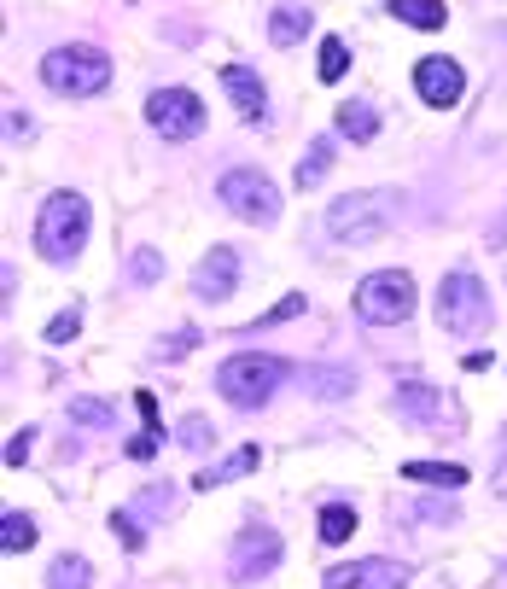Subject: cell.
<instances>
[{
	"mask_svg": "<svg viewBox=\"0 0 507 589\" xmlns=\"http://www.w3.org/2000/svg\"><path fill=\"white\" fill-rule=\"evenodd\" d=\"M30 432H18V438H12V444H6V467H24V461H30Z\"/></svg>",
	"mask_w": 507,
	"mask_h": 589,
	"instance_id": "e575fe53",
	"label": "cell"
},
{
	"mask_svg": "<svg viewBox=\"0 0 507 589\" xmlns=\"http://www.w3.org/2000/svg\"><path fill=\"white\" fill-rule=\"evenodd\" d=\"M292 315H304V292H286V298H280V304H274V310L263 315V321H257V327H274V321H292ZM257 327H251V333H257Z\"/></svg>",
	"mask_w": 507,
	"mask_h": 589,
	"instance_id": "f1b7e54d",
	"label": "cell"
},
{
	"mask_svg": "<svg viewBox=\"0 0 507 589\" xmlns=\"http://www.w3.org/2000/svg\"><path fill=\"white\" fill-rule=\"evenodd\" d=\"M129 269H135V280H140V286H152V280L164 275V257H158L152 245H140V251H135V263H129Z\"/></svg>",
	"mask_w": 507,
	"mask_h": 589,
	"instance_id": "4316f807",
	"label": "cell"
},
{
	"mask_svg": "<svg viewBox=\"0 0 507 589\" xmlns=\"http://www.w3.org/2000/svg\"><path fill=\"white\" fill-rule=\"evenodd\" d=\"M438 321L449 333H484L490 327V286L473 269H455L438 286Z\"/></svg>",
	"mask_w": 507,
	"mask_h": 589,
	"instance_id": "277c9868",
	"label": "cell"
},
{
	"mask_svg": "<svg viewBox=\"0 0 507 589\" xmlns=\"http://www.w3.org/2000/svg\"><path fill=\"white\" fill-rule=\"evenodd\" d=\"M338 135H350L356 146H368V140L379 135V111H373L368 100H344L338 105Z\"/></svg>",
	"mask_w": 507,
	"mask_h": 589,
	"instance_id": "ac0fdd59",
	"label": "cell"
},
{
	"mask_svg": "<svg viewBox=\"0 0 507 589\" xmlns=\"http://www.w3.org/2000/svg\"><path fill=\"white\" fill-rule=\"evenodd\" d=\"M0 549H6V555L35 549V520H30V514H18V508H12V514L0 520Z\"/></svg>",
	"mask_w": 507,
	"mask_h": 589,
	"instance_id": "44dd1931",
	"label": "cell"
},
{
	"mask_svg": "<svg viewBox=\"0 0 507 589\" xmlns=\"http://www.w3.org/2000/svg\"><path fill=\"white\" fill-rule=\"evenodd\" d=\"M216 199L234 210L239 222H257V228H269L280 216V193H274V181L263 170H228L216 181Z\"/></svg>",
	"mask_w": 507,
	"mask_h": 589,
	"instance_id": "52a82bcc",
	"label": "cell"
},
{
	"mask_svg": "<svg viewBox=\"0 0 507 589\" xmlns=\"http://www.w3.org/2000/svg\"><path fill=\"white\" fill-rule=\"evenodd\" d=\"M111 531L123 537V549H140V520L129 514V508H117V514H111Z\"/></svg>",
	"mask_w": 507,
	"mask_h": 589,
	"instance_id": "f546056e",
	"label": "cell"
},
{
	"mask_svg": "<svg viewBox=\"0 0 507 589\" xmlns=\"http://www.w3.org/2000/svg\"><path fill=\"white\" fill-rule=\"evenodd\" d=\"M88 584H94L88 560L65 555V560H53V566H47V589H88Z\"/></svg>",
	"mask_w": 507,
	"mask_h": 589,
	"instance_id": "7402d4cb",
	"label": "cell"
},
{
	"mask_svg": "<svg viewBox=\"0 0 507 589\" xmlns=\"http://www.w3.org/2000/svg\"><path fill=\"white\" fill-rule=\"evenodd\" d=\"M344 70H350V47H344L338 35H327V41H321V82H338Z\"/></svg>",
	"mask_w": 507,
	"mask_h": 589,
	"instance_id": "484cf974",
	"label": "cell"
},
{
	"mask_svg": "<svg viewBox=\"0 0 507 589\" xmlns=\"http://www.w3.org/2000/svg\"><path fill=\"white\" fill-rule=\"evenodd\" d=\"M41 82L53 94H70V100H94L105 82H111V59L100 47H59L41 59Z\"/></svg>",
	"mask_w": 507,
	"mask_h": 589,
	"instance_id": "3957f363",
	"label": "cell"
},
{
	"mask_svg": "<svg viewBox=\"0 0 507 589\" xmlns=\"http://www.w3.org/2000/svg\"><path fill=\"white\" fill-rule=\"evenodd\" d=\"M403 479H414V485H438V490H461L473 473H467V467H455V461H408Z\"/></svg>",
	"mask_w": 507,
	"mask_h": 589,
	"instance_id": "e0dca14e",
	"label": "cell"
},
{
	"mask_svg": "<svg viewBox=\"0 0 507 589\" xmlns=\"http://www.w3.org/2000/svg\"><path fill=\"white\" fill-rule=\"evenodd\" d=\"M292 368L280 362V356H263V350H239V356H228L222 368H216V391L234 403V409H263L274 391H280V380H286Z\"/></svg>",
	"mask_w": 507,
	"mask_h": 589,
	"instance_id": "6da1fadb",
	"label": "cell"
},
{
	"mask_svg": "<svg viewBox=\"0 0 507 589\" xmlns=\"http://www.w3.org/2000/svg\"><path fill=\"white\" fill-rule=\"evenodd\" d=\"M257 461H263V455H257V444H245V450H234L228 461H216L210 473H199L193 485L210 490V485H228V479H245V473H257Z\"/></svg>",
	"mask_w": 507,
	"mask_h": 589,
	"instance_id": "d6986e66",
	"label": "cell"
},
{
	"mask_svg": "<svg viewBox=\"0 0 507 589\" xmlns=\"http://www.w3.org/2000/svg\"><path fill=\"white\" fill-rule=\"evenodd\" d=\"M461 88H467V76H461L455 59H438V53H432V59L414 65V94L426 105H438V111H449V105L461 100Z\"/></svg>",
	"mask_w": 507,
	"mask_h": 589,
	"instance_id": "8fae6325",
	"label": "cell"
},
{
	"mask_svg": "<svg viewBox=\"0 0 507 589\" xmlns=\"http://www.w3.org/2000/svg\"><path fill=\"white\" fill-rule=\"evenodd\" d=\"M146 123L164 140H193L204 129V100L193 88H158V94L146 100Z\"/></svg>",
	"mask_w": 507,
	"mask_h": 589,
	"instance_id": "ba28073f",
	"label": "cell"
},
{
	"mask_svg": "<svg viewBox=\"0 0 507 589\" xmlns=\"http://www.w3.org/2000/svg\"><path fill=\"white\" fill-rule=\"evenodd\" d=\"M76 327H82V315H76V310L53 315V321H47V345H70V339H76Z\"/></svg>",
	"mask_w": 507,
	"mask_h": 589,
	"instance_id": "83f0119b",
	"label": "cell"
},
{
	"mask_svg": "<svg viewBox=\"0 0 507 589\" xmlns=\"http://www.w3.org/2000/svg\"><path fill=\"white\" fill-rule=\"evenodd\" d=\"M397 415L420 420V426H438L443 420V391H432L426 380H403L397 385Z\"/></svg>",
	"mask_w": 507,
	"mask_h": 589,
	"instance_id": "5bb4252c",
	"label": "cell"
},
{
	"mask_svg": "<svg viewBox=\"0 0 507 589\" xmlns=\"http://www.w3.org/2000/svg\"><path fill=\"white\" fill-rule=\"evenodd\" d=\"M356 315L368 321V327H397L414 315V280L403 269H379L356 286Z\"/></svg>",
	"mask_w": 507,
	"mask_h": 589,
	"instance_id": "8992f818",
	"label": "cell"
},
{
	"mask_svg": "<svg viewBox=\"0 0 507 589\" xmlns=\"http://www.w3.org/2000/svg\"><path fill=\"white\" fill-rule=\"evenodd\" d=\"M333 158H338V140H333V135L309 140V152L298 158V170H292V181H298V193H309V187H321V181H327V170H333Z\"/></svg>",
	"mask_w": 507,
	"mask_h": 589,
	"instance_id": "9a60e30c",
	"label": "cell"
},
{
	"mask_svg": "<svg viewBox=\"0 0 507 589\" xmlns=\"http://www.w3.org/2000/svg\"><path fill=\"white\" fill-rule=\"evenodd\" d=\"M350 531H356V508H344V502L321 508V543H350Z\"/></svg>",
	"mask_w": 507,
	"mask_h": 589,
	"instance_id": "cb8c5ba5",
	"label": "cell"
},
{
	"mask_svg": "<svg viewBox=\"0 0 507 589\" xmlns=\"http://www.w3.org/2000/svg\"><path fill=\"white\" fill-rule=\"evenodd\" d=\"M304 385L315 397H350V391H356V374H344V368H309Z\"/></svg>",
	"mask_w": 507,
	"mask_h": 589,
	"instance_id": "603a6c76",
	"label": "cell"
},
{
	"mask_svg": "<svg viewBox=\"0 0 507 589\" xmlns=\"http://www.w3.org/2000/svg\"><path fill=\"white\" fill-rule=\"evenodd\" d=\"M385 228H391V205L379 193H344L327 210V234L338 245H373V240H385Z\"/></svg>",
	"mask_w": 507,
	"mask_h": 589,
	"instance_id": "5b68a950",
	"label": "cell"
},
{
	"mask_svg": "<svg viewBox=\"0 0 507 589\" xmlns=\"http://www.w3.org/2000/svg\"><path fill=\"white\" fill-rule=\"evenodd\" d=\"M385 12L391 18H403V24H414V30H443V0H385Z\"/></svg>",
	"mask_w": 507,
	"mask_h": 589,
	"instance_id": "ffe728a7",
	"label": "cell"
},
{
	"mask_svg": "<svg viewBox=\"0 0 507 589\" xmlns=\"http://www.w3.org/2000/svg\"><path fill=\"white\" fill-rule=\"evenodd\" d=\"M135 409H140V420H146V432H164V420H158V397H152V391H140Z\"/></svg>",
	"mask_w": 507,
	"mask_h": 589,
	"instance_id": "d6a6232c",
	"label": "cell"
},
{
	"mask_svg": "<svg viewBox=\"0 0 507 589\" xmlns=\"http://www.w3.org/2000/svg\"><path fill=\"white\" fill-rule=\"evenodd\" d=\"M88 240V199L82 193H47V205L35 216V245L47 263H70Z\"/></svg>",
	"mask_w": 507,
	"mask_h": 589,
	"instance_id": "7a4b0ae2",
	"label": "cell"
},
{
	"mask_svg": "<svg viewBox=\"0 0 507 589\" xmlns=\"http://www.w3.org/2000/svg\"><path fill=\"white\" fill-rule=\"evenodd\" d=\"M234 286H239V251L234 245H216V251L199 263V275H193V292L210 298V304H222Z\"/></svg>",
	"mask_w": 507,
	"mask_h": 589,
	"instance_id": "7c38bea8",
	"label": "cell"
},
{
	"mask_svg": "<svg viewBox=\"0 0 507 589\" xmlns=\"http://www.w3.org/2000/svg\"><path fill=\"white\" fill-rule=\"evenodd\" d=\"M309 30H315L309 6H274V12H269V41H274V47H298Z\"/></svg>",
	"mask_w": 507,
	"mask_h": 589,
	"instance_id": "2e32d148",
	"label": "cell"
},
{
	"mask_svg": "<svg viewBox=\"0 0 507 589\" xmlns=\"http://www.w3.org/2000/svg\"><path fill=\"white\" fill-rule=\"evenodd\" d=\"M408 566L397 560H356V566H327L321 589H403Z\"/></svg>",
	"mask_w": 507,
	"mask_h": 589,
	"instance_id": "30bf717a",
	"label": "cell"
},
{
	"mask_svg": "<svg viewBox=\"0 0 507 589\" xmlns=\"http://www.w3.org/2000/svg\"><path fill=\"white\" fill-rule=\"evenodd\" d=\"M222 88H228V100H234V111L245 117V123H263L269 117V100H263V76L245 65H228L222 70Z\"/></svg>",
	"mask_w": 507,
	"mask_h": 589,
	"instance_id": "4fadbf2b",
	"label": "cell"
},
{
	"mask_svg": "<svg viewBox=\"0 0 507 589\" xmlns=\"http://www.w3.org/2000/svg\"><path fill=\"white\" fill-rule=\"evenodd\" d=\"M158 438H164V432H140V438H129V461H152Z\"/></svg>",
	"mask_w": 507,
	"mask_h": 589,
	"instance_id": "836d02e7",
	"label": "cell"
},
{
	"mask_svg": "<svg viewBox=\"0 0 507 589\" xmlns=\"http://www.w3.org/2000/svg\"><path fill=\"white\" fill-rule=\"evenodd\" d=\"M193 345H199V333H193V327H181V333H175L169 345H158V356H164V362H175V356H187Z\"/></svg>",
	"mask_w": 507,
	"mask_h": 589,
	"instance_id": "1f68e13d",
	"label": "cell"
},
{
	"mask_svg": "<svg viewBox=\"0 0 507 589\" xmlns=\"http://www.w3.org/2000/svg\"><path fill=\"white\" fill-rule=\"evenodd\" d=\"M496 490H502V496H507V461H502V473H496Z\"/></svg>",
	"mask_w": 507,
	"mask_h": 589,
	"instance_id": "8d00e7d4",
	"label": "cell"
},
{
	"mask_svg": "<svg viewBox=\"0 0 507 589\" xmlns=\"http://www.w3.org/2000/svg\"><path fill=\"white\" fill-rule=\"evenodd\" d=\"M414 520H432V525H443V520H455V508H449V502H420V508H414Z\"/></svg>",
	"mask_w": 507,
	"mask_h": 589,
	"instance_id": "d590c367",
	"label": "cell"
},
{
	"mask_svg": "<svg viewBox=\"0 0 507 589\" xmlns=\"http://www.w3.org/2000/svg\"><path fill=\"white\" fill-rule=\"evenodd\" d=\"M70 420L76 426H111V403H100V397H70Z\"/></svg>",
	"mask_w": 507,
	"mask_h": 589,
	"instance_id": "d4e9b609",
	"label": "cell"
},
{
	"mask_svg": "<svg viewBox=\"0 0 507 589\" xmlns=\"http://www.w3.org/2000/svg\"><path fill=\"white\" fill-rule=\"evenodd\" d=\"M181 444H187V450H204V444H216V426H204V420H187V426H181Z\"/></svg>",
	"mask_w": 507,
	"mask_h": 589,
	"instance_id": "4dcf8cb0",
	"label": "cell"
},
{
	"mask_svg": "<svg viewBox=\"0 0 507 589\" xmlns=\"http://www.w3.org/2000/svg\"><path fill=\"white\" fill-rule=\"evenodd\" d=\"M274 566H280V531H274V525H263V520H251L234 537L228 578H234V584H251V578H269Z\"/></svg>",
	"mask_w": 507,
	"mask_h": 589,
	"instance_id": "9c48e42d",
	"label": "cell"
}]
</instances>
